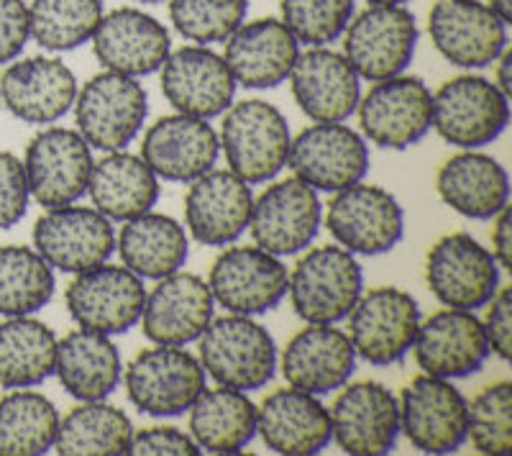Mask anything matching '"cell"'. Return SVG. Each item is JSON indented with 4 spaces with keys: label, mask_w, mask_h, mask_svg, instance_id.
Wrapping results in <instances>:
<instances>
[{
    "label": "cell",
    "mask_w": 512,
    "mask_h": 456,
    "mask_svg": "<svg viewBox=\"0 0 512 456\" xmlns=\"http://www.w3.org/2000/svg\"><path fill=\"white\" fill-rule=\"evenodd\" d=\"M221 149L228 170L249 185L269 182L287 167L292 134L280 108L259 98L231 103L223 113Z\"/></svg>",
    "instance_id": "obj_1"
},
{
    "label": "cell",
    "mask_w": 512,
    "mask_h": 456,
    "mask_svg": "<svg viewBox=\"0 0 512 456\" xmlns=\"http://www.w3.org/2000/svg\"><path fill=\"white\" fill-rule=\"evenodd\" d=\"M364 293V272L344 246H315L297 259L287 277V295L305 323L346 321Z\"/></svg>",
    "instance_id": "obj_2"
},
{
    "label": "cell",
    "mask_w": 512,
    "mask_h": 456,
    "mask_svg": "<svg viewBox=\"0 0 512 456\" xmlns=\"http://www.w3.org/2000/svg\"><path fill=\"white\" fill-rule=\"evenodd\" d=\"M200 364L218 385L251 392L267 385L277 369L272 334L251 316L213 318L200 336Z\"/></svg>",
    "instance_id": "obj_3"
},
{
    "label": "cell",
    "mask_w": 512,
    "mask_h": 456,
    "mask_svg": "<svg viewBox=\"0 0 512 456\" xmlns=\"http://www.w3.org/2000/svg\"><path fill=\"white\" fill-rule=\"evenodd\" d=\"M77 131L103 152L126 149L141 134L149 113V95L136 77L105 70L90 77L75 98Z\"/></svg>",
    "instance_id": "obj_4"
},
{
    "label": "cell",
    "mask_w": 512,
    "mask_h": 456,
    "mask_svg": "<svg viewBox=\"0 0 512 456\" xmlns=\"http://www.w3.org/2000/svg\"><path fill=\"white\" fill-rule=\"evenodd\" d=\"M510 123V98L482 75H459L433 93V129L456 149H482Z\"/></svg>",
    "instance_id": "obj_5"
},
{
    "label": "cell",
    "mask_w": 512,
    "mask_h": 456,
    "mask_svg": "<svg viewBox=\"0 0 512 456\" xmlns=\"http://www.w3.org/2000/svg\"><path fill=\"white\" fill-rule=\"evenodd\" d=\"M128 400L152 418L182 416L205 390V369L185 346H162L139 351L126 372Z\"/></svg>",
    "instance_id": "obj_6"
},
{
    "label": "cell",
    "mask_w": 512,
    "mask_h": 456,
    "mask_svg": "<svg viewBox=\"0 0 512 456\" xmlns=\"http://www.w3.org/2000/svg\"><path fill=\"white\" fill-rule=\"evenodd\" d=\"M361 136L382 149L415 147L433 129V93L420 77L395 75L377 80L359 98Z\"/></svg>",
    "instance_id": "obj_7"
},
{
    "label": "cell",
    "mask_w": 512,
    "mask_h": 456,
    "mask_svg": "<svg viewBox=\"0 0 512 456\" xmlns=\"http://www.w3.org/2000/svg\"><path fill=\"white\" fill-rule=\"evenodd\" d=\"M420 305L400 287L382 285L361 293L349 313V339L356 357L374 367H390L413 351Z\"/></svg>",
    "instance_id": "obj_8"
},
{
    "label": "cell",
    "mask_w": 512,
    "mask_h": 456,
    "mask_svg": "<svg viewBox=\"0 0 512 456\" xmlns=\"http://www.w3.org/2000/svg\"><path fill=\"white\" fill-rule=\"evenodd\" d=\"M326 226L346 252L379 257L392 252L405 236V211L390 190L361 180L333 195Z\"/></svg>",
    "instance_id": "obj_9"
},
{
    "label": "cell",
    "mask_w": 512,
    "mask_h": 456,
    "mask_svg": "<svg viewBox=\"0 0 512 456\" xmlns=\"http://www.w3.org/2000/svg\"><path fill=\"white\" fill-rule=\"evenodd\" d=\"M418 24L405 6H369L344 31V57L369 82L402 75L418 49Z\"/></svg>",
    "instance_id": "obj_10"
},
{
    "label": "cell",
    "mask_w": 512,
    "mask_h": 456,
    "mask_svg": "<svg viewBox=\"0 0 512 456\" xmlns=\"http://www.w3.org/2000/svg\"><path fill=\"white\" fill-rule=\"evenodd\" d=\"M500 264L469 234L438 239L425 259V282L446 308L479 310L500 290Z\"/></svg>",
    "instance_id": "obj_11"
},
{
    "label": "cell",
    "mask_w": 512,
    "mask_h": 456,
    "mask_svg": "<svg viewBox=\"0 0 512 456\" xmlns=\"http://www.w3.org/2000/svg\"><path fill=\"white\" fill-rule=\"evenodd\" d=\"M146 287L131 269L98 264L85 269L67 285L64 303L77 328L105 336L126 334L139 323Z\"/></svg>",
    "instance_id": "obj_12"
},
{
    "label": "cell",
    "mask_w": 512,
    "mask_h": 456,
    "mask_svg": "<svg viewBox=\"0 0 512 456\" xmlns=\"http://www.w3.org/2000/svg\"><path fill=\"white\" fill-rule=\"evenodd\" d=\"M287 164L318 193H338L369 172L367 139L341 123H313L292 139Z\"/></svg>",
    "instance_id": "obj_13"
},
{
    "label": "cell",
    "mask_w": 512,
    "mask_h": 456,
    "mask_svg": "<svg viewBox=\"0 0 512 456\" xmlns=\"http://www.w3.org/2000/svg\"><path fill=\"white\" fill-rule=\"evenodd\" d=\"M287 267L282 257L259 246H231L213 262L208 287L213 300L233 316H262L287 298Z\"/></svg>",
    "instance_id": "obj_14"
},
{
    "label": "cell",
    "mask_w": 512,
    "mask_h": 456,
    "mask_svg": "<svg viewBox=\"0 0 512 456\" xmlns=\"http://www.w3.org/2000/svg\"><path fill=\"white\" fill-rule=\"evenodd\" d=\"M323 205L318 190L297 177L274 182L254 198L249 231L254 244L274 257H292L305 252L320 231Z\"/></svg>",
    "instance_id": "obj_15"
},
{
    "label": "cell",
    "mask_w": 512,
    "mask_h": 456,
    "mask_svg": "<svg viewBox=\"0 0 512 456\" xmlns=\"http://www.w3.org/2000/svg\"><path fill=\"white\" fill-rule=\"evenodd\" d=\"M93 154L80 131L44 129L26 147L24 172L29 193L41 208L72 205L88 193Z\"/></svg>",
    "instance_id": "obj_16"
},
{
    "label": "cell",
    "mask_w": 512,
    "mask_h": 456,
    "mask_svg": "<svg viewBox=\"0 0 512 456\" xmlns=\"http://www.w3.org/2000/svg\"><path fill=\"white\" fill-rule=\"evenodd\" d=\"M507 26L482 0H436L428 34L446 62L461 70H484L507 47Z\"/></svg>",
    "instance_id": "obj_17"
},
{
    "label": "cell",
    "mask_w": 512,
    "mask_h": 456,
    "mask_svg": "<svg viewBox=\"0 0 512 456\" xmlns=\"http://www.w3.org/2000/svg\"><path fill=\"white\" fill-rule=\"evenodd\" d=\"M400 431L423 454H454L466 441L469 403L451 385L433 375H420L402 390Z\"/></svg>",
    "instance_id": "obj_18"
},
{
    "label": "cell",
    "mask_w": 512,
    "mask_h": 456,
    "mask_svg": "<svg viewBox=\"0 0 512 456\" xmlns=\"http://www.w3.org/2000/svg\"><path fill=\"white\" fill-rule=\"evenodd\" d=\"M34 246L52 269L80 275L108 262L116 249V231L100 211L72 203L49 208L36 221Z\"/></svg>",
    "instance_id": "obj_19"
},
{
    "label": "cell",
    "mask_w": 512,
    "mask_h": 456,
    "mask_svg": "<svg viewBox=\"0 0 512 456\" xmlns=\"http://www.w3.org/2000/svg\"><path fill=\"white\" fill-rule=\"evenodd\" d=\"M331 413V441L351 456L390 454L400 436V405L379 382H346Z\"/></svg>",
    "instance_id": "obj_20"
},
{
    "label": "cell",
    "mask_w": 512,
    "mask_h": 456,
    "mask_svg": "<svg viewBox=\"0 0 512 456\" xmlns=\"http://www.w3.org/2000/svg\"><path fill=\"white\" fill-rule=\"evenodd\" d=\"M413 351L423 375L441 380L477 375L492 354L482 318L459 308H443L420 321Z\"/></svg>",
    "instance_id": "obj_21"
},
{
    "label": "cell",
    "mask_w": 512,
    "mask_h": 456,
    "mask_svg": "<svg viewBox=\"0 0 512 456\" xmlns=\"http://www.w3.org/2000/svg\"><path fill=\"white\" fill-rule=\"evenodd\" d=\"M162 93L177 113L192 118L223 116L236 95V80L226 59L213 49L192 44L169 52L162 65Z\"/></svg>",
    "instance_id": "obj_22"
},
{
    "label": "cell",
    "mask_w": 512,
    "mask_h": 456,
    "mask_svg": "<svg viewBox=\"0 0 512 456\" xmlns=\"http://www.w3.org/2000/svg\"><path fill=\"white\" fill-rule=\"evenodd\" d=\"M213 293L208 282L190 272H172L146 293L141 331L162 346H187L205 334L213 321Z\"/></svg>",
    "instance_id": "obj_23"
},
{
    "label": "cell",
    "mask_w": 512,
    "mask_h": 456,
    "mask_svg": "<svg viewBox=\"0 0 512 456\" xmlns=\"http://www.w3.org/2000/svg\"><path fill=\"white\" fill-rule=\"evenodd\" d=\"M90 41L105 70L128 77L154 75L172 52L167 26L139 8L103 13Z\"/></svg>",
    "instance_id": "obj_24"
},
{
    "label": "cell",
    "mask_w": 512,
    "mask_h": 456,
    "mask_svg": "<svg viewBox=\"0 0 512 456\" xmlns=\"http://www.w3.org/2000/svg\"><path fill=\"white\" fill-rule=\"evenodd\" d=\"M287 80L300 111L315 123H341L359 106L361 77L344 52L331 47H310L297 54Z\"/></svg>",
    "instance_id": "obj_25"
},
{
    "label": "cell",
    "mask_w": 512,
    "mask_h": 456,
    "mask_svg": "<svg viewBox=\"0 0 512 456\" xmlns=\"http://www.w3.org/2000/svg\"><path fill=\"white\" fill-rule=\"evenodd\" d=\"M356 359L349 334L336 323H308L287 341L280 367L287 385L320 398L351 380Z\"/></svg>",
    "instance_id": "obj_26"
},
{
    "label": "cell",
    "mask_w": 512,
    "mask_h": 456,
    "mask_svg": "<svg viewBox=\"0 0 512 456\" xmlns=\"http://www.w3.org/2000/svg\"><path fill=\"white\" fill-rule=\"evenodd\" d=\"M221 154V141L208 121L185 113L164 116L146 129L141 159L159 180L192 182L213 170Z\"/></svg>",
    "instance_id": "obj_27"
},
{
    "label": "cell",
    "mask_w": 512,
    "mask_h": 456,
    "mask_svg": "<svg viewBox=\"0 0 512 456\" xmlns=\"http://www.w3.org/2000/svg\"><path fill=\"white\" fill-rule=\"evenodd\" d=\"M254 193L231 170H210L190 182L185 221L192 239L205 246H228L249 228Z\"/></svg>",
    "instance_id": "obj_28"
},
{
    "label": "cell",
    "mask_w": 512,
    "mask_h": 456,
    "mask_svg": "<svg viewBox=\"0 0 512 456\" xmlns=\"http://www.w3.org/2000/svg\"><path fill=\"white\" fill-rule=\"evenodd\" d=\"M77 80L57 57H29L8 65L0 77V100L24 123L44 126L72 111Z\"/></svg>",
    "instance_id": "obj_29"
},
{
    "label": "cell",
    "mask_w": 512,
    "mask_h": 456,
    "mask_svg": "<svg viewBox=\"0 0 512 456\" xmlns=\"http://www.w3.org/2000/svg\"><path fill=\"white\" fill-rule=\"evenodd\" d=\"M256 433L282 456H313L331 444V413L318 395L282 387L256 408Z\"/></svg>",
    "instance_id": "obj_30"
},
{
    "label": "cell",
    "mask_w": 512,
    "mask_h": 456,
    "mask_svg": "<svg viewBox=\"0 0 512 456\" xmlns=\"http://www.w3.org/2000/svg\"><path fill=\"white\" fill-rule=\"evenodd\" d=\"M226 59L236 85L249 90L277 88L290 77L300 41L280 18H256L241 24L226 41Z\"/></svg>",
    "instance_id": "obj_31"
},
{
    "label": "cell",
    "mask_w": 512,
    "mask_h": 456,
    "mask_svg": "<svg viewBox=\"0 0 512 456\" xmlns=\"http://www.w3.org/2000/svg\"><path fill=\"white\" fill-rule=\"evenodd\" d=\"M436 190L451 211L474 221H489L510 205V175L495 157L477 149L443 162Z\"/></svg>",
    "instance_id": "obj_32"
},
{
    "label": "cell",
    "mask_w": 512,
    "mask_h": 456,
    "mask_svg": "<svg viewBox=\"0 0 512 456\" xmlns=\"http://www.w3.org/2000/svg\"><path fill=\"white\" fill-rule=\"evenodd\" d=\"M54 375L67 395L80 403L105 400L121 385L123 377L118 346L113 344L111 336L75 328L62 341H57Z\"/></svg>",
    "instance_id": "obj_33"
},
{
    "label": "cell",
    "mask_w": 512,
    "mask_h": 456,
    "mask_svg": "<svg viewBox=\"0 0 512 456\" xmlns=\"http://www.w3.org/2000/svg\"><path fill=\"white\" fill-rule=\"evenodd\" d=\"M88 195L95 211L103 213L108 221L126 223L144 216L157 205L159 177L144 159L118 149L93 162Z\"/></svg>",
    "instance_id": "obj_34"
},
{
    "label": "cell",
    "mask_w": 512,
    "mask_h": 456,
    "mask_svg": "<svg viewBox=\"0 0 512 456\" xmlns=\"http://www.w3.org/2000/svg\"><path fill=\"white\" fill-rule=\"evenodd\" d=\"M123 267L141 280H162L180 272L190 254V239L175 218L162 213H144L126 221L116 239Z\"/></svg>",
    "instance_id": "obj_35"
},
{
    "label": "cell",
    "mask_w": 512,
    "mask_h": 456,
    "mask_svg": "<svg viewBox=\"0 0 512 456\" xmlns=\"http://www.w3.org/2000/svg\"><path fill=\"white\" fill-rule=\"evenodd\" d=\"M190 436L200 451L239 454L256 436V405L233 387L203 390L190 405Z\"/></svg>",
    "instance_id": "obj_36"
},
{
    "label": "cell",
    "mask_w": 512,
    "mask_h": 456,
    "mask_svg": "<svg viewBox=\"0 0 512 456\" xmlns=\"http://www.w3.org/2000/svg\"><path fill=\"white\" fill-rule=\"evenodd\" d=\"M57 336L31 316H11L0 323V387H36L54 375Z\"/></svg>",
    "instance_id": "obj_37"
},
{
    "label": "cell",
    "mask_w": 512,
    "mask_h": 456,
    "mask_svg": "<svg viewBox=\"0 0 512 456\" xmlns=\"http://www.w3.org/2000/svg\"><path fill=\"white\" fill-rule=\"evenodd\" d=\"M134 426L116 405L90 400L59 418L54 449L62 456H121L131 451Z\"/></svg>",
    "instance_id": "obj_38"
},
{
    "label": "cell",
    "mask_w": 512,
    "mask_h": 456,
    "mask_svg": "<svg viewBox=\"0 0 512 456\" xmlns=\"http://www.w3.org/2000/svg\"><path fill=\"white\" fill-rule=\"evenodd\" d=\"M59 410L47 395L21 387L0 398V456H39L54 449Z\"/></svg>",
    "instance_id": "obj_39"
},
{
    "label": "cell",
    "mask_w": 512,
    "mask_h": 456,
    "mask_svg": "<svg viewBox=\"0 0 512 456\" xmlns=\"http://www.w3.org/2000/svg\"><path fill=\"white\" fill-rule=\"evenodd\" d=\"M54 269L29 246H0V316H34L54 298Z\"/></svg>",
    "instance_id": "obj_40"
},
{
    "label": "cell",
    "mask_w": 512,
    "mask_h": 456,
    "mask_svg": "<svg viewBox=\"0 0 512 456\" xmlns=\"http://www.w3.org/2000/svg\"><path fill=\"white\" fill-rule=\"evenodd\" d=\"M103 18V0H34L31 39L47 52H72L93 39Z\"/></svg>",
    "instance_id": "obj_41"
},
{
    "label": "cell",
    "mask_w": 512,
    "mask_h": 456,
    "mask_svg": "<svg viewBox=\"0 0 512 456\" xmlns=\"http://www.w3.org/2000/svg\"><path fill=\"white\" fill-rule=\"evenodd\" d=\"M249 0H169V21L177 34L200 47L221 44L239 29Z\"/></svg>",
    "instance_id": "obj_42"
},
{
    "label": "cell",
    "mask_w": 512,
    "mask_h": 456,
    "mask_svg": "<svg viewBox=\"0 0 512 456\" xmlns=\"http://www.w3.org/2000/svg\"><path fill=\"white\" fill-rule=\"evenodd\" d=\"M466 441L479 454L507 456L512 451V385L495 382L469 403Z\"/></svg>",
    "instance_id": "obj_43"
},
{
    "label": "cell",
    "mask_w": 512,
    "mask_h": 456,
    "mask_svg": "<svg viewBox=\"0 0 512 456\" xmlns=\"http://www.w3.org/2000/svg\"><path fill=\"white\" fill-rule=\"evenodd\" d=\"M354 11L356 0H280V21L305 47H331Z\"/></svg>",
    "instance_id": "obj_44"
},
{
    "label": "cell",
    "mask_w": 512,
    "mask_h": 456,
    "mask_svg": "<svg viewBox=\"0 0 512 456\" xmlns=\"http://www.w3.org/2000/svg\"><path fill=\"white\" fill-rule=\"evenodd\" d=\"M29 182L24 162L11 152H0V231L13 228L29 211Z\"/></svg>",
    "instance_id": "obj_45"
},
{
    "label": "cell",
    "mask_w": 512,
    "mask_h": 456,
    "mask_svg": "<svg viewBox=\"0 0 512 456\" xmlns=\"http://www.w3.org/2000/svg\"><path fill=\"white\" fill-rule=\"evenodd\" d=\"M139 456H198L200 446L192 436L182 433L175 426H149L144 431H134L131 451Z\"/></svg>",
    "instance_id": "obj_46"
},
{
    "label": "cell",
    "mask_w": 512,
    "mask_h": 456,
    "mask_svg": "<svg viewBox=\"0 0 512 456\" xmlns=\"http://www.w3.org/2000/svg\"><path fill=\"white\" fill-rule=\"evenodd\" d=\"M29 39V6L24 0H0V65H11Z\"/></svg>",
    "instance_id": "obj_47"
},
{
    "label": "cell",
    "mask_w": 512,
    "mask_h": 456,
    "mask_svg": "<svg viewBox=\"0 0 512 456\" xmlns=\"http://www.w3.org/2000/svg\"><path fill=\"white\" fill-rule=\"evenodd\" d=\"M487 316H484L482 326L484 334H487L489 351L497 354L502 362H510L512 357V293L510 287H500L497 295L489 300L487 305Z\"/></svg>",
    "instance_id": "obj_48"
},
{
    "label": "cell",
    "mask_w": 512,
    "mask_h": 456,
    "mask_svg": "<svg viewBox=\"0 0 512 456\" xmlns=\"http://www.w3.org/2000/svg\"><path fill=\"white\" fill-rule=\"evenodd\" d=\"M492 254L502 269H512V216L510 205L495 216V234H492Z\"/></svg>",
    "instance_id": "obj_49"
},
{
    "label": "cell",
    "mask_w": 512,
    "mask_h": 456,
    "mask_svg": "<svg viewBox=\"0 0 512 456\" xmlns=\"http://www.w3.org/2000/svg\"><path fill=\"white\" fill-rule=\"evenodd\" d=\"M492 65L497 67V70H495V85L502 90V93L507 95V98H510V95H512V49L510 47L502 49L500 57H497Z\"/></svg>",
    "instance_id": "obj_50"
},
{
    "label": "cell",
    "mask_w": 512,
    "mask_h": 456,
    "mask_svg": "<svg viewBox=\"0 0 512 456\" xmlns=\"http://www.w3.org/2000/svg\"><path fill=\"white\" fill-rule=\"evenodd\" d=\"M487 6L492 8L505 24H512V0H487Z\"/></svg>",
    "instance_id": "obj_51"
},
{
    "label": "cell",
    "mask_w": 512,
    "mask_h": 456,
    "mask_svg": "<svg viewBox=\"0 0 512 456\" xmlns=\"http://www.w3.org/2000/svg\"><path fill=\"white\" fill-rule=\"evenodd\" d=\"M369 6H405L408 0H367Z\"/></svg>",
    "instance_id": "obj_52"
},
{
    "label": "cell",
    "mask_w": 512,
    "mask_h": 456,
    "mask_svg": "<svg viewBox=\"0 0 512 456\" xmlns=\"http://www.w3.org/2000/svg\"><path fill=\"white\" fill-rule=\"evenodd\" d=\"M136 3H144V6H157V3H169V0H136Z\"/></svg>",
    "instance_id": "obj_53"
}]
</instances>
